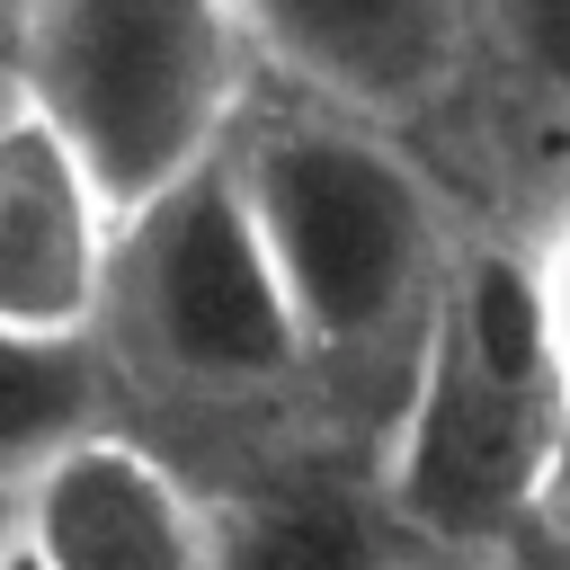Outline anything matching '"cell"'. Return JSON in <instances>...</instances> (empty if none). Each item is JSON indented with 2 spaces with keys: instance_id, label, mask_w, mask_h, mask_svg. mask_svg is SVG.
<instances>
[{
  "instance_id": "cell-1",
  "label": "cell",
  "mask_w": 570,
  "mask_h": 570,
  "mask_svg": "<svg viewBox=\"0 0 570 570\" xmlns=\"http://www.w3.org/2000/svg\"><path fill=\"white\" fill-rule=\"evenodd\" d=\"M223 160L276 258V285L321 365H410L428 303L445 285V232L428 178L392 151L383 116H356L321 89L232 116Z\"/></svg>"
},
{
  "instance_id": "cell-2",
  "label": "cell",
  "mask_w": 570,
  "mask_h": 570,
  "mask_svg": "<svg viewBox=\"0 0 570 570\" xmlns=\"http://www.w3.org/2000/svg\"><path fill=\"white\" fill-rule=\"evenodd\" d=\"M561 365L525 249H472L445 267L428 330L392 383L374 490L410 543L499 552L525 534V499L561 419Z\"/></svg>"
},
{
  "instance_id": "cell-3",
  "label": "cell",
  "mask_w": 570,
  "mask_h": 570,
  "mask_svg": "<svg viewBox=\"0 0 570 570\" xmlns=\"http://www.w3.org/2000/svg\"><path fill=\"white\" fill-rule=\"evenodd\" d=\"M249 53L240 0H27L9 89L80 151L125 223L223 151L249 98Z\"/></svg>"
},
{
  "instance_id": "cell-4",
  "label": "cell",
  "mask_w": 570,
  "mask_h": 570,
  "mask_svg": "<svg viewBox=\"0 0 570 570\" xmlns=\"http://www.w3.org/2000/svg\"><path fill=\"white\" fill-rule=\"evenodd\" d=\"M98 347L169 401H267L312 374V338L223 151L116 223Z\"/></svg>"
},
{
  "instance_id": "cell-5",
  "label": "cell",
  "mask_w": 570,
  "mask_h": 570,
  "mask_svg": "<svg viewBox=\"0 0 570 570\" xmlns=\"http://www.w3.org/2000/svg\"><path fill=\"white\" fill-rule=\"evenodd\" d=\"M36 570H214V508L116 419L80 428L18 481Z\"/></svg>"
},
{
  "instance_id": "cell-6",
  "label": "cell",
  "mask_w": 570,
  "mask_h": 570,
  "mask_svg": "<svg viewBox=\"0 0 570 570\" xmlns=\"http://www.w3.org/2000/svg\"><path fill=\"white\" fill-rule=\"evenodd\" d=\"M116 214L80 151L9 89L0 98V330L98 338Z\"/></svg>"
},
{
  "instance_id": "cell-7",
  "label": "cell",
  "mask_w": 570,
  "mask_h": 570,
  "mask_svg": "<svg viewBox=\"0 0 570 570\" xmlns=\"http://www.w3.org/2000/svg\"><path fill=\"white\" fill-rule=\"evenodd\" d=\"M463 18L472 0H240L249 45L356 116L428 107L463 62Z\"/></svg>"
},
{
  "instance_id": "cell-8",
  "label": "cell",
  "mask_w": 570,
  "mask_h": 570,
  "mask_svg": "<svg viewBox=\"0 0 570 570\" xmlns=\"http://www.w3.org/2000/svg\"><path fill=\"white\" fill-rule=\"evenodd\" d=\"M401 517L383 508L374 472H321L285 463L258 472L232 508H214V570H392Z\"/></svg>"
},
{
  "instance_id": "cell-9",
  "label": "cell",
  "mask_w": 570,
  "mask_h": 570,
  "mask_svg": "<svg viewBox=\"0 0 570 570\" xmlns=\"http://www.w3.org/2000/svg\"><path fill=\"white\" fill-rule=\"evenodd\" d=\"M116 365L98 338H36L0 330V481H27L53 445L107 419Z\"/></svg>"
},
{
  "instance_id": "cell-10",
  "label": "cell",
  "mask_w": 570,
  "mask_h": 570,
  "mask_svg": "<svg viewBox=\"0 0 570 570\" xmlns=\"http://www.w3.org/2000/svg\"><path fill=\"white\" fill-rule=\"evenodd\" d=\"M499 27L517 45V62L570 107V0H499Z\"/></svg>"
},
{
  "instance_id": "cell-11",
  "label": "cell",
  "mask_w": 570,
  "mask_h": 570,
  "mask_svg": "<svg viewBox=\"0 0 570 570\" xmlns=\"http://www.w3.org/2000/svg\"><path fill=\"white\" fill-rule=\"evenodd\" d=\"M534 294H543V338H552V365H561V392H570V187L534 240Z\"/></svg>"
},
{
  "instance_id": "cell-12",
  "label": "cell",
  "mask_w": 570,
  "mask_h": 570,
  "mask_svg": "<svg viewBox=\"0 0 570 570\" xmlns=\"http://www.w3.org/2000/svg\"><path fill=\"white\" fill-rule=\"evenodd\" d=\"M525 525L570 561V401L552 419V445H543V472H534V499H525Z\"/></svg>"
},
{
  "instance_id": "cell-13",
  "label": "cell",
  "mask_w": 570,
  "mask_h": 570,
  "mask_svg": "<svg viewBox=\"0 0 570 570\" xmlns=\"http://www.w3.org/2000/svg\"><path fill=\"white\" fill-rule=\"evenodd\" d=\"M18 543V481H0V552Z\"/></svg>"
},
{
  "instance_id": "cell-14",
  "label": "cell",
  "mask_w": 570,
  "mask_h": 570,
  "mask_svg": "<svg viewBox=\"0 0 570 570\" xmlns=\"http://www.w3.org/2000/svg\"><path fill=\"white\" fill-rule=\"evenodd\" d=\"M0 570H36V552H27V543H9V552H0Z\"/></svg>"
}]
</instances>
